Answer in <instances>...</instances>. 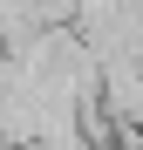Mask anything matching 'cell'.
<instances>
[{
    "label": "cell",
    "mask_w": 143,
    "mask_h": 150,
    "mask_svg": "<svg viewBox=\"0 0 143 150\" xmlns=\"http://www.w3.org/2000/svg\"><path fill=\"white\" fill-rule=\"evenodd\" d=\"M27 150H102V143H95V137L82 130V123H61V130H41Z\"/></svg>",
    "instance_id": "6da1fadb"
},
{
    "label": "cell",
    "mask_w": 143,
    "mask_h": 150,
    "mask_svg": "<svg viewBox=\"0 0 143 150\" xmlns=\"http://www.w3.org/2000/svg\"><path fill=\"white\" fill-rule=\"evenodd\" d=\"M34 14H41V28H75L82 0H34Z\"/></svg>",
    "instance_id": "7a4b0ae2"
}]
</instances>
